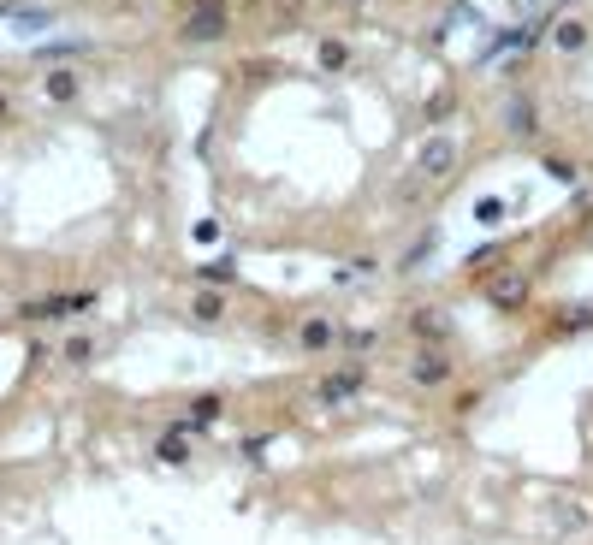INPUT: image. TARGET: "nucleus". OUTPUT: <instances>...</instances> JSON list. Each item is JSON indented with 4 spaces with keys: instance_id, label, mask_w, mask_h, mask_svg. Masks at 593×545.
Masks as SVG:
<instances>
[{
    "instance_id": "nucleus-5",
    "label": "nucleus",
    "mask_w": 593,
    "mask_h": 545,
    "mask_svg": "<svg viewBox=\"0 0 593 545\" xmlns=\"http://www.w3.org/2000/svg\"><path fill=\"white\" fill-rule=\"evenodd\" d=\"M333 320H320V314H309L303 326H296V350H309V356H320V350H333Z\"/></svg>"
},
{
    "instance_id": "nucleus-1",
    "label": "nucleus",
    "mask_w": 593,
    "mask_h": 545,
    "mask_svg": "<svg viewBox=\"0 0 593 545\" xmlns=\"http://www.w3.org/2000/svg\"><path fill=\"white\" fill-rule=\"evenodd\" d=\"M481 296H487V309H522L534 296V285L522 267H487L481 272Z\"/></svg>"
},
{
    "instance_id": "nucleus-3",
    "label": "nucleus",
    "mask_w": 593,
    "mask_h": 545,
    "mask_svg": "<svg viewBox=\"0 0 593 545\" xmlns=\"http://www.w3.org/2000/svg\"><path fill=\"white\" fill-rule=\"evenodd\" d=\"M540 527H552V533H581V527H588V510L570 504V498H546V504H540Z\"/></svg>"
},
{
    "instance_id": "nucleus-10",
    "label": "nucleus",
    "mask_w": 593,
    "mask_h": 545,
    "mask_svg": "<svg viewBox=\"0 0 593 545\" xmlns=\"http://www.w3.org/2000/svg\"><path fill=\"white\" fill-rule=\"evenodd\" d=\"M474 214H481V226H498V219H504V202H498V196H481Z\"/></svg>"
},
{
    "instance_id": "nucleus-7",
    "label": "nucleus",
    "mask_w": 593,
    "mask_h": 545,
    "mask_svg": "<svg viewBox=\"0 0 593 545\" xmlns=\"http://www.w3.org/2000/svg\"><path fill=\"white\" fill-rule=\"evenodd\" d=\"M362 386V368H344V373H327V380H320V403H338V397H350V391Z\"/></svg>"
},
{
    "instance_id": "nucleus-14",
    "label": "nucleus",
    "mask_w": 593,
    "mask_h": 545,
    "mask_svg": "<svg viewBox=\"0 0 593 545\" xmlns=\"http://www.w3.org/2000/svg\"><path fill=\"white\" fill-rule=\"evenodd\" d=\"M0 113H6V96H0Z\"/></svg>"
},
{
    "instance_id": "nucleus-12",
    "label": "nucleus",
    "mask_w": 593,
    "mask_h": 545,
    "mask_svg": "<svg viewBox=\"0 0 593 545\" xmlns=\"http://www.w3.org/2000/svg\"><path fill=\"white\" fill-rule=\"evenodd\" d=\"M196 314H202V320H219V314H226V303L208 291V296H196Z\"/></svg>"
},
{
    "instance_id": "nucleus-4",
    "label": "nucleus",
    "mask_w": 593,
    "mask_h": 545,
    "mask_svg": "<svg viewBox=\"0 0 593 545\" xmlns=\"http://www.w3.org/2000/svg\"><path fill=\"white\" fill-rule=\"evenodd\" d=\"M410 373H415V386H445V380H451V356H439V350H415Z\"/></svg>"
},
{
    "instance_id": "nucleus-9",
    "label": "nucleus",
    "mask_w": 593,
    "mask_h": 545,
    "mask_svg": "<svg viewBox=\"0 0 593 545\" xmlns=\"http://www.w3.org/2000/svg\"><path fill=\"white\" fill-rule=\"evenodd\" d=\"M320 65H327V72L350 65V48H344V42H320Z\"/></svg>"
},
{
    "instance_id": "nucleus-13",
    "label": "nucleus",
    "mask_w": 593,
    "mask_h": 545,
    "mask_svg": "<svg viewBox=\"0 0 593 545\" xmlns=\"http://www.w3.org/2000/svg\"><path fill=\"white\" fill-rule=\"evenodd\" d=\"M214 415H219V403H214V397H202V403H196V415H190V421H196V427H208V421H214Z\"/></svg>"
},
{
    "instance_id": "nucleus-6",
    "label": "nucleus",
    "mask_w": 593,
    "mask_h": 545,
    "mask_svg": "<svg viewBox=\"0 0 593 545\" xmlns=\"http://www.w3.org/2000/svg\"><path fill=\"white\" fill-rule=\"evenodd\" d=\"M451 160H457V142H451V136H439V142H427V149H421V173L439 178V173H451Z\"/></svg>"
},
{
    "instance_id": "nucleus-11",
    "label": "nucleus",
    "mask_w": 593,
    "mask_h": 545,
    "mask_svg": "<svg viewBox=\"0 0 593 545\" xmlns=\"http://www.w3.org/2000/svg\"><path fill=\"white\" fill-rule=\"evenodd\" d=\"M511 131H516V136H528V131H540V119H534L528 107H511Z\"/></svg>"
},
{
    "instance_id": "nucleus-8",
    "label": "nucleus",
    "mask_w": 593,
    "mask_h": 545,
    "mask_svg": "<svg viewBox=\"0 0 593 545\" xmlns=\"http://www.w3.org/2000/svg\"><path fill=\"white\" fill-rule=\"evenodd\" d=\"M552 42H558V48H564V54H575V48H581V42H588V24H581V19H558Z\"/></svg>"
},
{
    "instance_id": "nucleus-2",
    "label": "nucleus",
    "mask_w": 593,
    "mask_h": 545,
    "mask_svg": "<svg viewBox=\"0 0 593 545\" xmlns=\"http://www.w3.org/2000/svg\"><path fill=\"white\" fill-rule=\"evenodd\" d=\"M226 36V6L219 0H202L184 12V42H219Z\"/></svg>"
}]
</instances>
